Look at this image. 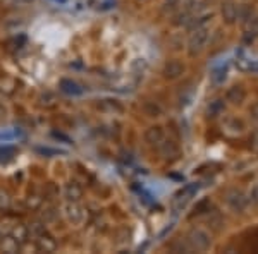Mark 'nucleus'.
Returning <instances> with one entry per match:
<instances>
[{
  "mask_svg": "<svg viewBox=\"0 0 258 254\" xmlns=\"http://www.w3.org/2000/svg\"><path fill=\"white\" fill-rule=\"evenodd\" d=\"M60 90L69 96H81L84 93V88L73 79H60Z\"/></svg>",
  "mask_w": 258,
  "mask_h": 254,
  "instance_id": "3",
  "label": "nucleus"
},
{
  "mask_svg": "<svg viewBox=\"0 0 258 254\" xmlns=\"http://www.w3.org/2000/svg\"><path fill=\"white\" fill-rule=\"evenodd\" d=\"M11 205V198H9V192L0 189V208H9Z\"/></svg>",
  "mask_w": 258,
  "mask_h": 254,
  "instance_id": "8",
  "label": "nucleus"
},
{
  "mask_svg": "<svg viewBox=\"0 0 258 254\" xmlns=\"http://www.w3.org/2000/svg\"><path fill=\"white\" fill-rule=\"evenodd\" d=\"M66 198L67 201H79L81 198H83V187H81L79 184H76V182H71V184L66 185Z\"/></svg>",
  "mask_w": 258,
  "mask_h": 254,
  "instance_id": "4",
  "label": "nucleus"
},
{
  "mask_svg": "<svg viewBox=\"0 0 258 254\" xmlns=\"http://www.w3.org/2000/svg\"><path fill=\"white\" fill-rule=\"evenodd\" d=\"M64 215H66L67 222L74 223V225H79L84 220V211H83V208L77 205V201L67 203V205L64 206Z\"/></svg>",
  "mask_w": 258,
  "mask_h": 254,
  "instance_id": "1",
  "label": "nucleus"
},
{
  "mask_svg": "<svg viewBox=\"0 0 258 254\" xmlns=\"http://www.w3.org/2000/svg\"><path fill=\"white\" fill-rule=\"evenodd\" d=\"M28 235H29V230L26 229V227H23V225L16 227V229H14V232H12V237H14V239L18 240L19 244H21V242H25V240L28 239Z\"/></svg>",
  "mask_w": 258,
  "mask_h": 254,
  "instance_id": "6",
  "label": "nucleus"
},
{
  "mask_svg": "<svg viewBox=\"0 0 258 254\" xmlns=\"http://www.w3.org/2000/svg\"><path fill=\"white\" fill-rule=\"evenodd\" d=\"M2 249H4V253H16L19 249V242L12 235L4 237L2 239Z\"/></svg>",
  "mask_w": 258,
  "mask_h": 254,
  "instance_id": "5",
  "label": "nucleus"
},
{
  "mask_svg": "<svg viewBox=\"0 0 258 254\" xmlns=\"http://www.w3.org/2000/svg\"><path fill=\"white\" fill-rule=\"evenodd\" d=\"M36 247H38L40 251H45V253H52V251L57 249V242L49 233L40 232L38 235H36Z\"/></svg>",
  "mask_w": 258,
  "mask_h": 254,
  "instance_id": "2",
  "label": "nucleus"
},
{
  "mask_svg": "<svg viewBox=\"0 0 258 254\" xmlns=\"http://www.w3.org/2000/svg\"><path fill=\"white\" fill-rule=\"evenodd\" d=\"M16 151L12 148H4V150H0V163H7L14 158Z\"/></svg>",
  "mask_w": 258,
  "mask_h": 254,
  "instance_id": "7",
  "label": "nucleus"
},
{
  "mask_svg": "<svg viewBox=\"0 0 258 254\" xmlns=\"http://www.w3.org/2000/svg\"><path fill=\"white\" fill-rule=\"evenodd\" d=\"M40 153H43V155H57V153H60V151H57V150H49V148H40Z\"/></svg>",
  "mask_w": 258,
  "mask_h": 254,
  "instance_id": "9",
  "label": "nucleus"
},
{
  "mask_svg": "<svg viewBox=\"0 0 258 254\" xmlns=\"http://www.w3.org/2000/svg\"><path fill=\"white\" fill-rule=\"evenodd\" d=\"M60 2H64V0H60Z\"/></svg>",
  "mask_w": 258,
  "mask_h": 254,
  "instance_id": "10",
  "label": "nucleus"
}]
</instances>
